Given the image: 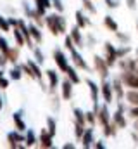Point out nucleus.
<instances>
[{
  "label": "nucleus",
  "instance_id": "nucleus-27",
  "mask_svg": "<svg viewBox=\"0 0 138 149\" xmlns=\"http://www.w3.org/2000/svg\"><path fill=\"white\" fill-rule=\"evenodd\" d=\"M66 74H68V78L71 80V81H72V83H79V76L76 74V71H74V70H72L71 66L68 68V71H66Z\"/></svg>",
  "mask_w": 138,
  "mask_h": 149
},
{
  "label": "nucleus",
  "instance_id": "nucleus-40",
  "mask_svg": "<svg viewBox=\"0 0 138 149\" xmlns=\"http://www.w3.org/2000/svg\"><path fill=\"white\" fill-rule=\"evenodd\" d=\"M105 2H107V5H109V7H117V5H119V2H117V0H105Z\"/></svg>",
  "mask_w": 138,
  "mask_h": 149
},
{
  "label": "nucleus",
  "instance_id": "nucleus-9",
  "mask_svg": "<svg viewBox=\"0 0 138 149\" xmlns=\"http://www.w3.org/2000/svg\"><path fill=\"white\" fill-rule=\"evenodd\" d=\"M52 134L48 132V130H41V134H40V146L41 148H52Z\"/></svg>",
  "mask_w": 138,
  "mask_h": 149
},
{
  "label": "nucleus",
  "instance_id": "nucleus-41",
  "mask_svg": "<svg viewBox=\"0 0 138 149\" xmlns=\"http://www.w3.org/2000/svg\"><path fill=\"white\" fill-rule=\"evenodd\" d=\"M135 2H137V0H128V7H130V9H135V5H137Z\"/></svg>",
  "mask_w": 138,
  "mask_h": 149
},
{
  "label": "nucleus",
  "instance_id": "nucleus-16",
  "mask_svg": "<svg viewBox=\"0 0 138 149\" xmlns=\"http://www.w3.org/2000/svg\"><path fill=\"white\" fill-rule=\"evenodd\" d=\"M79 26H74L72 28V31H71V38L74 40V43L78 45V47H83V38H81V33H79Z\"/></svg>",
  "mask_w": 138,
  "mask_h": 149
},
{
  "label": "nucleus",
  "instance_id": "nucleus-2",
  "mask_svg": "<svg viewBox=\"0 0 138 149\" xmlns=\"http://www.w3.org/2000/svg\"><path fill=\"white\" fill-rule=\"evenodd\" d=\"M121 80H123V83H124L126 87L137 88L138 90V74L135 73V71H124L123 76H121Z\"/></svg>",
  "mask_w": 138,
  "mask_h": 149
},
{
  "label": "nucleus",
  "instance_id": "nucleus-31",
  "mask_svg": "<svg viewBox=\"0 0 138 149\" xmlns=\"http://www.w3.org/2000/svg\"><path fill=\"white\" fill-rule=\"evenodd\" d=\"M24 141H26V146H33L34 142H36V141H34V134L31 132V130H30V132L26 134V137H24Z\"/></svg>",
  "mask_w": 138,
  "mask_h": 149
},
{
  "label": "nucleus",
  "instance_id": "nucleus-8",
  "mask_svg": "<svg viewBox=\"0 0 138 149\" xmlns=\"http://www.w3.org/2000/svg\"><path fill=\"white\" fill-rule=\"evenodd\" d=\"M112 121L117 125V128H124V127H126V120L123 118V104H119V109L114 113Z\"/></svg>",
  "mask_w": 138,
  "mask_h": 149
},
{
  "label": "nucleus",
  "instance_id": "nucleus-11",
  "mask_svg": "<svg viewBox=\"0 0 138 149\" xmlns=\"http://www.w3.org/2000/svg\"><path fill=\"white\" fill-rule=\"evenodd\" d=\"M71 95H72V81L71 80H66L62 83V99L64 101H69Z\"/></svg>",
  "mask_w": 138,
  "mask_h": 149
},
{
  "label": "nucleus",
  "instance_id": "nucleus-33",
  "mask_svg": "<svg viewBox=\"0 0 138 149\" xmlns=\"http://www.w3.org/2000/svg\"><path fill=\"white\" fill-rule=\"evenodd\" d=\"M10 78H12V80H19V78H21V70H19V68H12V70H10Z\"/></svg>",
  "mask_w": 138,
  "mask_h": 149
},
{
  "label": "nucleus",
  "instance_id": "nucleus-46",
  "mask_svg": "<svg viewBox=\"0 0 138 149\" xmlns=\"http://www.w3.org/2000/svg\"><path fill=\"white\" fill-rule=\"evenodd\" d=\"M137 28H138V24H137Z\"/></svg>",
  "mask_w": 138,
  "mask_h": 149
},
{
  "label": "nucleus",
  "instance_id": "nucleus-4",
  "mask_svg": "<svg viewBox=\"0 0 138 149\" xmlns=\"http://www.w3.org/2000/svg\"><path fill=\"white\" fill-rule=\"evenodd\" d=\"M54 61H55V64H57V68L61 70V71H68L69 64H68V59H66V56L62 54V50H54Z\"/></svg>",
  "mask_w": 138,
  "mask_h": 149
},
{
  "label": "nucleus",
  "instance_id": "nucleus-17",
  "mask_svg": "<svg viewBox=\"0 0 138 149\" xmlns=\"http://www.w3.org/2000/svg\"><path fill=\"white\" fill-rule=\"evenodd\" d=\"M112 87H114V92H116L117 99H123V97H124V92H123V80L116 78L114 83H112Z\"/></svg>",
  "mask_w": 138,
  "mask_h": 149
},
{
  "label": "nucleus",
  "instance_id": "nucleus-43",
  "mask_svg": "<svg viewBox=\"0 0 138 149\" xmlns=\"http://www.w3.org/2000/svg\"><path fill=\"white\" fill-rule=\"evenodd\" d=\"M135 130H137V132H138V121H137V123H135Z\"/></svg>",
  "mask_w": 138,
  "mask_h": 149
},
{
  "label": "nucleus",
  "instance_id": "nucleus-24",
  "mask_svg": "<svg viewBox=\"0 0 138 149\" xmlns=\"http://www.w3.org/2000/svg\"><path fill=\"white\" fill-rule=\"evenodd\" d=\"M116 128H117V125L112 121V123H109V125L104 127V134H105L107 137H112V135H116Z\"/></svg>",
  "mask_w": 138,
  "mask_h": 149
},
{
  "label": "nucleus",
  "instance_id": "nucleus-7",
  "mask_svg": "<svg viewBox=\"0 0 138 149\" xmlns=\"http://www.w3.org/2000/svg\"><path fill=\"white\" fill-rule=\"evenodd\" d=\"M102 94H104V101L109 104L112 102V97H114V87L109 83V81H104L102 83Z\"/></svg>",
  "mask_w": 138,
  "mask_h": 149
},
{
  "label": "nucleus",
  "instance_id": "nucleus-1",
  "mask_svg": "<svg viewBox=\"0 0 138 149\" xmlns=\"http://www.w3.org/2000/svg\"><path fill=\"white\" fill-rule=\"evenodd\" d=\"M45 23L50 28L52 35H62L66 31V21H64V17L61 14H50V16H47Z\"/></svg>",
  "mask_w": 138,
  "mask_h": 149
},
{
  "label": "nucleus",
  "instance_id": "nucleus-6",
  "mask_svg": "<svg viewBox=\"0 0 138 149\" xmlns=\"http://www.w3.org/2000/svg\"><path fill=\"white\" fill-rule=\"evenodd\" d=\"M97 121H99L102 127H105V125L110 123V114H109V111H107L105 106H104V108H99V111H97Z\"/></svg>",
  "mask_w": 138,
  "mask_h": 149
},
{
  "label": "nucleus",
  "instance_id": "nucleus-21",
  "mask_svg": "<svg viewBox=\"0 0 138 149\" xmlns=\"http://www.w3.org/2000/svg\"><path fill=\"white\" fill-rule=\"evenodd\" d=\"M76 23H78L79 28H86V26H88V19H86V16H85L81 10L76 12Z\"/></svg>",
  "mask_w": 138,
  "mask_h": 149
},
{
  "label": "nucleus",
  "instance_id": "nucleus-35",
  "mask_svg": "<svg viewBox=\"0 0 138 149\" xmlns=\"http://www.w3.org/2000/svg\"><path fill=\"white\" fill-rule=\"evenodd\" d=\"M34 54H36V63H40V64H41V63H43V59H45V57H43V54H41L40 50H34Z\"/></svg>",
  "mask_w": 138,
  "mask_h": 149
},
{
  "label": "nucleus",
  "instance_id": "nucleus-36",
  "mask_svg": "<svg viewBox=\"0 0 138 149\" xmlns=\"http://www.w3.org/2000/svg\"><path fill=\"white\" fill-rule=\"evenodd\" d=\"M86 121H88L90 125H93V121H95V114H93V113H86Z\"/></svg>",
  "mask_w": 138,
  "mask_h": 149
},
{
  "label": "nucleus",
  "instance_id": "nucleus-32",
  "mask_svg": "<svg viewBox=\"0 0 138 149\" xmlns=\"http://www.w3.org/2000/svg\"><path fill=\"white\" fill-rule=\"evenodd\" d=\"M47 125H48V132L52 135H55V121H54V118H48L47 120Z\"/></svg>",
  "mask_w": 138,
  "mask_h": 149
},
{
  "label": "nucleus",
  "instance_id": "nucleus-28",
  "mask_svg": "<svg viewBox=\"0 0 138 149\" xmlns=\"http://www.w3.org/2000/svg\"><path fill=\"white\" fill-rule=\"evenodd\" d=\"M21 33H23V31H21V30H19V26H17V28L14 30V37H16V40H17V45H19V47H21V45H24V40H26V38H23L24 35H21Z\"/></svg>",
  "mask_w": 138,
  "mask_h": 149
},
{
  "label": "nucleus",
  "instance_id": "nucleus-5",
  "mask_svg": "<svg viewBox=\"0 0 138 149\" xmlns=\"http://www.w3.org/2000/svg\"><path fill=\"white\" fill-rule=\"evenodd\" d=\"M95 70H97L99 74L105 80V78H107V73H109V64H107V61H104L102 57L95 56Z\"/></svg>",
  "mask_w": 138,
  "mask_h": 149
},
{
  "label": "nucleus",
  "instance_id": "nucleus-18",
  "mask_svg": "<svg viewBox=\"0 0 138 149\" xmlns=\"http://www.w3.org/2000/svg\"><path fill=\"white\" fill-rule=\"evenodd\" d=\"M88 87H90V94H92V101L93 104H97V99H99V88H97V83L92 81V80H86Z\"/></svg>",
  "mask_w": 138,
  "mask_h": 149
},
{
  "label": "nucleus",
  "instance_id": "nucleus-37",
  "mask_svg": "<svg viewBox=\"0 0 138 149\" xmlns=\"http://www.w3.org/2000/svg\"><path fill=\"white\" fill-rule=\"evenodd\" d=\"M52 2H54V5L57 7V10H59V12H62V9H64V7H62V3H61V0H52Z\"/></svg>",
  "mask_w": 138,
  "mask_h": 149
},
{
  "label": "nucleus",
  "instance_id": "nucleus-44",
  "mask_svg": "<svg viewBox=\"0 0 138 149\" xmlns=\"http://www.w3.org/2000/svg\"><path fill=\"white\" fill-rule=\"evenodd\" d=\"M0 108H2V97H0Z\"/></svg>",
  "mask_w": 138,
  "mask_h": 149
},
{
  "label": "nucleus",
  "instance_id": "nucleus-20",
  "mask_svg": "<svg viewBox=\"0 0 138 149\" xmlns=\"http://www.w3.org/2000/svg\"><path fill=\"white\" fill-rule=\"evenodd\" d=\"M26 64L30 66L33 78H36V80H40V81H41V73H40V68H38V64H36V63H33V61H28Z\"/></svg>",
  "mask_w": 138,
  "mask_h": 149
},
{
  "label": "nucleus",
  "instance_id": "nucleus-13",
  "mask_svg": "<svg viewBox=\"0 0 138 149\" xmlns=\"http://www.w3.org/2000/svg\"><path fill=\"white\" fill-rule=\"evenodd\" d=\"M47 76H48V81H50V85H48V87H50V90L54 92V90H55V87L59 85V76H57V73H55L54 70H48V71H47Z\"/></svg>",
  "mask_w": 138,
  "mask_h": 149
},
{
  "label": "nucleus",
  "instance_id": "nucleus-30",
  "mask_svg": "<svg viewBox=\"0 0 138 149\" xmlns=\"http://www.w3.org/2000/svg\"><path fill=\"white\" fill-rule=\"evenodd\" d=\"M17 56H19V52H17V50H14V49H10V50L7 52V56H5V57H7L9 61L16 63V61H17Z\"/></svg>",
  "mask_w": 138,
  "mask_h": 149
},
{
  "label": "nucleus",
  "instance_id": "nucleus-19",
  "mask_svg": "<svg viewBox=\"0 0 138 149\" xmlns=\"http://www.w3.org/2000/svg\"><path fill=\"white\" fill-rule=\"evenodd\" d=\"M50 5H52V3H50V0H36V10H38L41 16L45 14V10H47Z\"/></svg>",
  "mask_w": 138,
  "mask_h": 149
},
{
  "label": "nucleus",
  "instance_id": "nucleus-38",
  "mask_svg": "<svg viewBox=\"0 0 138 149\" xmlns=\"http://www.w3.org/2000/svg\"><path fill=\"white\" fill-rule=\"evenodd\" d=\"M130 116H133V118H138V106H133V109L130 111Z\"/></svg>",
  "mask_w": 138,
  "mask_h": 149
},
{
  "label": "nucleus",
  "instance_id": "nucleus-29",
  "mask_svg": "<svg viewBox=\"0 0 138 149\" xmlns=\"http://www.w3.org/2000/svg\"><path fill=\"white\" fill-rule=\"evenodd\" d=\"M10 49H9V45H7V42H5V38L0 37V52H2V56H7V52H9Z\"/></svg>",
  "mask_w": 138,
  "mask_h": 149
},
{
  "label": "nucleus",
  "instance_id": "nucleus-39",
  "mask_svg": "<svg viewBox=\"0 0 138 149\" xmlns=\"http://www.w3.org/2000/svg\"><path fill=\"white\" fill-rule=\"evenodd\" d=\"M7 85H9V81L2 76V78H0V88H7Z\"/></svg>",
  "mask_w": 138,
  "mask_h": 149
},
{
  "label": "nucleus",
  "instance_id": "nucleus-10",
  "mask_svg": "<svg viewBox=\"0 0 138 149\" xmlns=\"http://www.w3.org/2000/svg\"><path fill=\"white\" fill-rule=\"evenodd\" d=\"M69 52H71V56H72V61H74V64H76L78 68H81V70H88V64H86V63L81 59V56L76 52V49H71Z\"/></svg>",
  "mask_w": 138,
  "mask_h": 149
},
{
  "label": "nucleus",
  "instance_id": "nucleus-34",
  "mask_svg": "<svg viewBox=\"0 0 138 149\" xmlns=\"http://www.w3.org/2000/svg\"><path fill=\"white\" fill-rule=\"evenodd\" d=\"M9 24H10V23L5 21V19L0 16V28H2V31H9Z\"/></svg>",
  "mask_w": 138,
  "mask_h": 149
},
{
  "label": "nucleus",
  "instance_id": "nucleus-42",
  "mask_svg": "<svg viewBox=\"0 0 138 149\" xmlns=\"http://www.w3.org/2000/svg\"><path fill=\"white\" fill-rule=\"evenodd\" d=\"M95 148H99V149H104L105 146L102 144V141H99V144H95Z\"/></svg>",
  "mask_w": 138,
  "mask_h": 149
},
{
  "label": "nucleus",
  "instance_id": "nucleus-14",
  "mask_svg": "<svg viewBox=\"0 0 138 149\" xmlns=\"http://www.w3.org/2000/svg\"><path fill=\"white\" fill-rule=\"evenodd\" d=\"M124 97H126V101H128L130 104L138 106V90H137V88H131V90H128V92L124 94Z\"/></svg>",
  "mask_w": 138,
  "mask_h": 149
},
{
  "label": "nucleus",
  "instance_id": "nucleus-25",
  "mask_svg": "<svg viewBox=\"0 0 138 149\" xmlns=\"http://www.w3.org/2000/svg\"><path fill=\"white\" fill-rule=\"evenodd\" d=\"M104 23H105V26L110 30V31H114V33H117V24H116V21L110 17V16H107L105 19H104Z\"/></svg>",
  "mask_w": 138,
  "mask_h": 149
},
{
  "label": "nucleus",
  "instance_id": "nucleus-15",
  "mask_svg": "<svg viewBox=\"0 0 138 149\" xmlns=\"http://www.w3.org/2000/svg\"><path fill=\"white\" fill-rule=\"evenodd\" d=\"M7 141H9V146H10V148H17V144H16V142H23V141H24V137H23V135H19V134L10 132V134L7 135Z\"/></svg>",
  "mask_w": 138,
  "mask_h": 149
},
{
  "label": "nucleus",
  "instance_id": "nucleus-22",
  "mask_svg": "<svg viewBox=\"0 0 138 149\" xmlns=\"http://www.w3.org/2000/svg\"><path fill=\"white\" fill-rule=\"evenodd\" d=\"M74 118H76V123H79V125H86V116L83 114L81 109H78V108H74Z\"/></svg>",
  "mask_w": 138,
  "mask_h": 149
},
{
  "label": "nucleus",
  "instance_id": "nucleus-12",
  "mask_svg": "<svg viewBox=\"0 0 138 149\" xmlns=\"http://www.w3.org/2000/svg\"><path fill=\"white\" fill-rule=\"evenodd\" d=\"M81 142H83L85 148H92V142H93V130H92V128L85 130V134H83V137H81Z\"/></svg>",
  "mask_w": 138,
  "mask_h": 149
},
{
  "label": "nucleus",
  "instance_id": "nucleus-3",
  "mask_svg": "<svg viewBox=\"0 0 138 149\" xmlns=\"http://www.w3.org/2000/svg\"><path fill=\"white\" fill-rule=\"evenodd\" d=\"M117 59H119L117 49H116L112 43H105V61H107V64H109V66H114Z\"/></svg>",
  "mask_w": 138,
  "mask_h": 149
},
{
  "label": "nucleus",
  "instance_id": "nucleus-45",
  "mask_svg": "<svg viewBox=\"0 0 138 149\" xmlns=\"http://www.w3.org/2000/svg\"><path fill=\"white\" fill-rule=\"evenodd\" d=\"M2 76H3V73H2V71H0V78H2Z\"/></svg>",
  "mask_w": 138,
  "mask_h": 149
},
{
  "label": "nucleus",
  "instance_id": "nucleus-23",
  "mask_svg": "<svg viewBox=\"0 0 138 149\" xmlns=\"http://www.w3.org/2000/svg\"><path fill=\"white\" fill-rule=\"evenodd\" d=\"M12 120H14L17 130H24V128H26V125H24V121H23V118H21V113H14V114H12Z\"/></svg>",
  "mask_w": 138,
  "mask_h": 149
},
{
  "label": "nucleus",
  "instance_id": "nucleus-26",
  "mask_svg": "<svg viewBox=\"0 0 138 149\" xmlns=\"http://www.w3.org/2000/svg\"><path fill=\"white\" fill-rule=\"evenodd\" d=\"M30 33H31V37H34V40H36L38 43L43 40V38H41V33L38 31V28H36L34 24H30Z\"/></svg>",
  "mask_w": 138,
  "mask_h": 149
}]
</instances>
